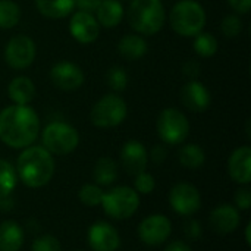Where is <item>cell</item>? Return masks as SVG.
I'll return each mask as SVG.
<instances>
[{
    "label": "cell",
    "mask_w": 251,
    "mask_h": 251,
    "mask_svg": "<svg viewBox=\"0 0 251 251\" xmlns=\"http://www.w3.org/2000/svg\"><path fill=\"white\" fill-rule=\"evenodd\" d=\"M40 134V119L28 104L7 106L0 112V140L12 149L29 147Z\"/></svg>",
    "instance_id": "cell-1"
},
{
    "label": "cell",
    "mask_w": 251,
    "mask_h": 251,
    "mask_svg": "<svg viewBox=\"0 0 251 251\" xmlns=\"http://www.w3.org/2000/svg\"><path fill=\"white\" fill-rule=\"evenodd\" d=\"M16 175L29 188L47 185L54 175L53 156L43 146H29L24 149L16 162Z\"/></svg>",
    "instance_id": "cell-2"
},
{
    "label": "cell",
    "mask_w": 251,
    "mask_h": 251,
    "mask_svg": "<svg viewBox=\"0 0 251 251\" xmlns=\"http://www.w3.org/2000/svg\"><path fill=\"white\" fill-rule=\"evenodd\" d=\"M128 21L138 34H157L166 21L162 0H132L128 9Z\"/></svg>",
    "instance_id": "cell-3"
},
{
    "label": "cell",
    "mask_w": 251,
    "mask_h": 251,
    "mask_svg": "<svg viewBox=\"0 0 251 251\" xmlns=\"http://www.w3.org/2000/svg\"><path fill=\"white\" fill-rule=\"evenodd\" d=\"M169 22L176 34L196 37L206 25V12L203 6L194 0H181L172 7Z\"/></svg>",
    "instance_id": "cell-4"
},
{
    "label": "cell",
    "mask_w": 251,
    "mask_h": 251,
    "mask_svg": "<svg viewBox=\"0 0 251 251\" xmlns=\"http://www.w3.org/2000/svg\"><path fill=\"white\" fill-rule=\"evenodd\" d=\"M104 213L116 221L129 219L140 206V196L131 187H115L103 194L101 203Z\"/></svg>",
    "instance_id": "cell-5"
},
{
    "label": "cell",
    "mask_w": 251,
    "mask_h": 251,
    "mask_svg": "<svg viewBox=\"0 0 251 251\" xmlns=\"http://www.w3.org/2000/svg\"><path fill=\"white\" fill-rule=\"evenodd\" d=\"M41 140H43V147L50 154L66 156L78 147L79 134L69 124L51 122L43 129Z\"/></svg>",
    "instance_id": "cell-6"
},
{
    "label": "cell",
    "mask_w": 251,
    "mask_h": 251,
    "mask_svg": "<svg viewBox=\"0 0 251 251\" xmlns=\"http://www.w3.org/2000/svg\"><path fill=\"white\" fill-rule=\"evenodd\" d=\"M128 113L125 100L118 94L103 96L91 109L90 119L91 124L101 129H109L121 125Z\"/></svg>",
    "instance_id": "cell-7"
},
{
    "label": "cell",
    "mask_w": 251,
    "mask_h": 251,
    "mask_svg": "<svg viewBox=\"0 0 251 251\" xmlns=\"http://www.w3.org/2000/svg\"><path fill=\"white\" fill-rule=\"evenodd\" d=\"M156 128L160 140L171 146L181 144L190 134V122L187 116L174 107L162 110L157 118Z\"/></svg>",
    "instance_id": "cell-8"
},
{
    "label": "cell",
    "mask_w": 251,
    "mask_h": 251,
    "mask_svg": "<svg viewBox=\"0 0 251 251\" xmlns=\"http://www.w3.org/2000/svg\"><path fill=\"white\" fill-rule=\"evenodd\" d=\"M37 54L35 43L31 37L19 34L9 40L4 49V60L13 69L28 68Z\"/></svg>",
    "instance_id": "cell-9"
},
{
    "label": "cell",
    "mask_w": 251,
    "mask_h": 251,
    "mask_svg": "<svg viewBox=\"0 0 251 251\" xmlns=\"http://www.w3.org/2000/svg\"><path fill=\"white\" fill-rule=\"evenodd\" d=\"M169 203L174 212H176L178 215L193 216L201 206V196L194 185L179 182L171 188Z\"/></svg>",
    "instance_id": "cell-10"
},
{
    "label": "cell",
    "mask_w": 251,
    "mask_h": 251,
    "mask_svg": "<svg viewBox=\"0 0 251 251\" xmlns=\"http://www.w3.org/2000/svg\"><path fill=\"white\" fill-rule=\"evenodd\" d=\"M172 234V222L165 215H150L138 225L140 240L150 247L163 244Z\"/></svg>",
    "instance_id": "cell-11"
},
{
    "label": "cell",
    "mask_w": 251,
    "mask_h": 251,
    "mask_svg": "<svg viewBox=\"0 0 251 251\" xmlns=\"http://www.w3.org/2000/svg\"><path fill=\"white\" fill-rule=\"evenodd\" d=\"M82 69L72 62H59L50 71V79L54 87L63 91H74L84 84Z\"/></svg>",
    "instance_id": "cell-12"
},
{
    "label": "cell",
    "mask_w": 251,
    "mask_h": 251,
    "mask_svg": "<svg viewBox=\"0 0 251 251\" xmlns=\"http://www.w3.org/2000/svg\"><path fill=\"white\" fill-rule=\"evenodd\" d=\"M87 240L93 251H116L121 246L118 231L107 222H96L91 225Z\"/></svg>",
    "instance_id": "cell-13"
},
{
    "label": "cell",
    "mask_w": 251,
    "mask_h": 251,
    "mask_svg": "<svg viewBox=\"0 0 251 251\" xmlns=\"http://www.w3.org/2000/svg\"><path fill=\"white\" fill-rule=\"evenodd\" d=\"M69 31H71V35L76 41H79L82 44H90L99 38L100 25H99L97 19L93 16V13L78 10L71 18Z\"/></svg>",
    "instance_id": "cell-14"
},
{
    "label": "cell",
    "mask_w": 251,
    "mask_h": 251,
    "mask_svg": "<svg viewBox=\"0 0 251 251\" xmlns=\"http://www.w3.org/2000/svg\"><path fill=\"white\" fill-rule=\"evenodd\" d=\"M121 163L128 175L135 176L146 171L149 163V153L140 141L129 140L121 150Z\"/></svg>",
    "instance_id": "cell-15"
},
{
    "label": "cell",
    "mask_w": 251,
    "mask_h": 251,
    "mask_svg": "<svg viewBox=\"0 0 251 251\" xmlns=\"http://www.w3.org/2000/svg\"><path fill=\"white\" fill-rule=\"evenodd\" d=\"M179 99L188 110L197 112V113L207 110L212 103L209 90L201 82H199L196 79H191L190 82H187L182 87Z\"/></svg>",
    "instance_id": "cell-16"
},
{
    "label": "cell",
    "mask_w": 251,
    "mask_h": 251,
    "mask_svg": "<svg viewBox=\"0 0 251 251\" xmlns=\"http://www.w3.org/2000/svg\"><path fill=\"white\" fill-rule=\"evenodd\" d=\"M240 221V210L231 204H221L219 207L213 209L209 216L210 228L221 235L232 234L238 228Z\"/></svg>",
    "instance_id": "cell-17"
},
{
    "label": "cell",
    "mask_w": 251,
    "mask_h": 251,
    "mask_svg": "<svg viewBox=\"0 0 251 251\" xmlns=\"http://www.w3.org/2000/svg\"><path fill=\"white\" fill-rule=\"evenodd\" d=\"M228 172L234 182L249 185L251 181V149L249 146L234 150L228 160Z\"/></svg>",
    "instance_id": "cell-18"
},
{
    "label": "cell",
    "mask_w": 251,
    "mask_h": 251,
    "mask_svg": "<svg viewBox=\"0 0 251 251\" xmlns=\"http://www.w3.org/2000/svg\"><path fill=\"white\" fill-rule=\"evenodd\" d=\"M25 240L24 229L15 221L0 224V251H19Z\"/></svg>",
    "instance_id": "cell-19"
},
{
    "label": "cell",
    "mask_w": 251,
    "mask_h": 251,
    "mask_svg": "<svg viewBox=\"0 0 251 251\" xmlns=\"http://www.w3.org/2000/svg\"><path fill=\"white\" fill-rule=\"evenodd\" d=\"M7 94L15 104H28L35 96V85L28 76H16L9 82Z\"/></svg>",
    "instance_id": "cell-20"
},
{
    "label": "cell",
    "mask_w": 251,
    "mask_h": 251,
    "mask_svg": "<svg viewBox=\"0 0 251 251\" xmlns=\"http://www.w3.org/2000/svg\"><path fill=\"white\" fill-rule=\"evenodd\" d=\"M97 22L106 28H115L124 18V7L119 0H101L97 10Z\"/></svg>",
    "instance_id": "cell-21"
},
{
    "label": "cell",
    "mask_w": 251,
    "mask_h": 251,
    "mask_svg": "<svg viewBox=\"0 0 251 251\" xmlns=\"http://www.w3.org/2000/svg\"><path fill=\"white\" fill-rule=\"evenodd\" d=\"M147 41L141 35L128 34L122 37L118 43V51L126 60H138L147 53Z\"/></svg>",
    "instance_id": "cell-22"
},
{
    "label": "cell",
    "mask_w": 251,
    "mask_h": 251,
    "mask_svg": "<svg viewBox=\"0 0 251 251\" xmlns=\"http://www.w3.org/2000/svg\"><path fill=\"white\" fill-rule=\"evenodd\" d=\"M93 178L99 187H110L118 179V165L110 157H100L93 169Z\"/></svg>",
    "instance_id": "cell-23"
},
{
    "label": "cell",
    "mask_w": 251,
    "mask_h": 251,
    "mask_svg": "<svg viewBox=\"0 0 251 251\" xmlns=\"http://www.w3.org/2000/svg\"><path fill=\"white\" fill-rule=\"evenodd\" d=\"M35 6L43 16L60 19L74 10L75 0H35Z\"/></svg>",
    "instance_id": "cell-24"
},
{
    "label": "cell",
    "mask_w": 251,
    "mask_h": 251,
    "mask_svg": "<svg viewBox=\"0 0 251 251\" xmlns=\"http://www.w3.org/2000/svg\"><path fill=\"white\" fill-rule=\"evenodd\" d=\"M179 163L187 169H199L206 162L204 150L197 144H187L178 153Z\"/></svg>",
    "instance_id": "cell-25"
},
{
    "label": "cell",
    "mask_w": 251,
    "mask_h": 251,
    "mask_svg": "<svg viewBox=\"0 0 251 251\" xmlns=\"http://www.w3.org/2000/svg\"><path fill=\"white\" fill-rule=\"evenodd\" d=\"M21 19V9L13 0H0V28L10 29Z\"/></svg>",
    "instance_id": "cell-26"
},
{
    "label": "cell",
    "mask_w": 251,
    "mask_h": 251,
    "mask_svg": "<svg viewBox=\"0 0 251 251\" xmlns=\"http://www.w3.org/2000/svg\"><path fill=\"white\" fill-rule=\"evenodd\" d=\"M16 181L18 175L15 168L7 160L0 159V197L10 196L16 187Z\"/></svg>",
    "instance_id": "cell-27"
},
{
    "label": "cell",
    "mask_w": 251,
    "mask_h": 251,
    "mask_svg": "<svg viewBox=\"0 0 251 251\" xmlns=\"http://www.w3.org/2000/svg\"><path fill=\"white\" fill-rule=\"evenodd\" d=\"M194 50L200 57H212L218 51V40L210 32H200L194 38Z\"/></svg>",
    "instance_id": "cell-28"
},
{
    "label": "cell",
    "mask_w": 251,
    "mask_h": 251,
    "mask_svg": "<svg viewBox=\"0 0 251 251\" xmlns=\"http://www.w3.org/2000/svg\"><path fill=\"white\" fill-rule=\"evenodd\" d=\"M103 190L96 185V184H85L81 187V190L78 191V197L79 201L87 206V207H96L101 203L103 199Z\"/></svg>",
    "instance_id": "cell-29"
},
{
    "label": "cell",
    "mask_w": 251,
    "mask_h": 251,
    "mask_svg": "<svg viewBox=\"0 0 251 251\" xmlns=\"http://www.w3.org/2000/svg\"><path fill=\"white\" fill-rule=\"evenodd\" d=\"M107 85L115 91H124L128 85V74L122 66H113L109 69L107 75Z\"/></svg>",
    "instance_id": "cell-30"
},
{
    "label": "cell",
    "mask_w": 251,
    "mask_h": 251,
    "mask_svg": "<svg viewBox=\"0 0 251 251\" xmlns=\"http://www.w3.org/2000/svg\"><path fill=\"white\" fill-rule=\"evenodd\" d=\"M222 34L228 38H235L241 34L243 31V21L237 15H228L222 19L221 24Z\"/></svg>",
    "instance_id": "cell-31"
},
{
    "label": "cell",
    "mask_w": 251,
    "mask_h": 251,
    "mask_svg": "<svg viewBox=\"0 0 251 251\" xmlns=\"http://www.w3.org/2000/svg\"><path fill=\"white\" fill-rule=\"evenodd\" d=\"M31 251H62V246L56 237L41 235L34 240Z\"/></svg>",
    "instance_id": "cell-32"
},
{
    "label": "cell",
    "mask_w": 251,
    "mask_h": 251,
    "mask_svg": "<svg viewBox=\"0 0 251 251\" xmlns=\"http://www.w3.org/2000/svg\"><path fill=\"white\" fill-rule=\"evenodd\" d=\"M134 190L140 194H151L156 188V181L153 175L147 174L146 171L135 175V182H134Z\"/></svg>",
    "instance_id": "cell-33"
},
{
    "label": "cell",
    "mask_w": 251,
    "mask_h": 251,
    "mask_svg": "<svg viewBox=\"0 0 251 251\" xmlns=\"http://www.w3.org/2000/svg\"><path fill=\"white\" fill-rule=\"evenodd\" d=\"M235 207L238 210H250L251 209V190L246 185L244 188H240L237 193H235Z\"/></svg>",
    "instance_id": "cell-34"
},
{
    "label": "cell",
    "mask_w": 251,
    "mask_h": 251,
    "mask_svg": "<svg viewBox=\"0 0 251 251\" xmlns=\"http://www.w3.org/2000/svg\"><path fill=\"white\" fill-rule=\"evenodd\" d=\"M185 235H187L190 240H197V238L201 235L200 224H199L196 219H190V221L185 224Z\"/></svg>",
    "instance_id": "cell-35"
},
{
    "label": "cell",
    "mask_w": 251,
    "mask_h": 251,
    "mask_svg": "<svg viewBox=\"0 0 251 251\" xmlns=\"http://www.w3.org/2000/svg\"><path fill=\"white\" fill-rule=\"evenodd\" d=\"M101 0H75V4L78 6L79 10L82 12H88V13H93L97 10L99 4H100Z\"/></svg>",
    "instance_id": "cell-36"
},
{
    "label": "cell",
    "mask_w": 251,
    "mask_h": 251,
    "mask_svg": "<svg viewBox=\"0 0 251 251\" xmlns=\"http://www.w3.org/2000/svg\"><path fill=\"white\" fill-rule=\"evenodd\" d=\"M228 3H229V6H231L235 12H238V13L246 15V13L250 12L251 0H228Z\"/></svg>",
    "instance_id": "cell-37"
},
{
    "label": "cell",
    "mask_w": 251,
    "mask_h": 251,
    "mask_svg": "<svg viewBox=\"0 0 251 251\" xmlns=\"http://www.w3.org/2000/svg\"><path fill=\"white\" fill-rule=\"evenodd\" d=\"M166 154H168V151H166V149L163 146H154L153 150H151V153H150V157H151L153 163L160 165V163L165 162Z\"/></svg>",
    "instance_id": "cell-38"
},
{
    "label": "cell",
    "mask_w": 251,
    "mask_h": 251,
    "mask_svg": "<svg viewBox=\"0 0 251 251\" xmlns=\"http://www.w3.org/2000/svg\"><path fill=\"white\" fill-rule=\"evenodd\" d=\"M184 74H185L188 78L196 79V78L199 76V74H200V65H199V62H196V60H188V62L184 65Z\"/></svg>",
    "instance_id": "cell-39"
},
{
    "label": "cell",
    "mask_w": 251,
    "mask_h": 251,
    "mask_svg": "<svg viewBox=\"0 0 251 251\" xmlns=\"http://www.w3.org/2000/svg\"><path fill=\"white\" fill-rule=\"evenodd\" d=\"M165 251H191V249L188 244H185L182 241H174L165 249Z\"/></svg>",
    "instance_id": "cell-40"
},
{
    "label": "cell",
    "mask_w": 251,
    "mask_h": 251,
    "mask_svg": "<svg viewBox=\"0 0 251 251\" xmlns=\"http://www.w3.org/2000/svg\"><path fill=\"white\" fill-rule=\"evenodd\" d=\"M13 209V200L10 196H3L0 197V212H10Z\"/></svg>",
    "instance_id": "cell-41"
},
{
    "label": "cell",
    "mask_w": 251,
    "mask_h": 251,
    "mask_svg": "<svg viewBox=\"0 0 251 251\" xmlns=\"http://www.w3.org/2000/svg\"><path fill=\"white\" fill-rule=\"evenodd\" d=\"M250 232H251V224H249V225L246 226V243H247V246H250L251 244Z\"/></svg>",
    "instance_id": "cell-42"
},
{
    "label": "cell",
    "mask_w": 251,
    "mask_h": 251,
    "mask_svg": "<svg viewBox=\"0 0 251 251\" xmlns=\"http://www.w3.org/2000/svg\"><path fill=\"white\" fill-rule=\"evenodd\" d=\"M76 251H81V250H76Z\"/></svg>",
    "instance_id": "cell-43"
}]
</instances>
